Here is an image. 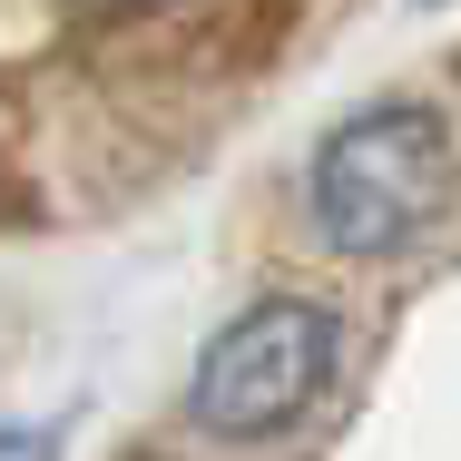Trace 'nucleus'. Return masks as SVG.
<instances>
[{"mask_svg": "<svg viewBox=\"0 0 461 461\" xmlns=\"http://www.w3.org/2000/svg\"><path fill=\"white\" fill-rule=\"evenodd\" d=\"M461 186V148L452 128H442V108H422V98H383L364 118H344L324 148H314V226H324V246H344V256H393V246H412L442 206H452Z\"/></svg>", "mask_w": 461, "mask_h": 461, "instance_id": "1", "label": "nucleus"}, {"mask_svg": "<svg viewBox=\"0 0 461 461\" xmlns=\"http://www.w3.org/2000/svg\"><path fill=\"white\" fill-rule=\"evenodd\" d=\"M334 373V314L304 304V294H266L246 304L206 364H196V422L226 432V442H256V432H285Z\"/></svg>", "mask_w": 461, "mask_h": 461, "instance_id": "2", "label": "nucleus"}, {"mask_svg": "<svg viewBox=\"0 0 461 461\" xmlns=\"http://www.w3.org/2000/svg\"><path fill=\"white\" fill-rule=\"evenodd\" d=\"M0 461H40V442H10V452H0Z\"/></svg>", "mask_w": 461, "mask_h": 461, "instance_id": "3", "label": "nucleus"}]
</instances>
